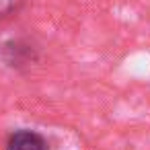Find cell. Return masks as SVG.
I'll list each match as a JSON object with an SVG mask.
<instances>
[{
  "label": "cell",
  "instance_id": "cell-1",
  "mask_svg": "<svg viewBox=\"0 0 150 150\" xmlns=\"http://www.w3.org/2000/svg\"><path fill=\"white\" fill-rule=\"evenodd\" d=\"M41 60V45L29 35L8 37L0 43V62L8 70L29 72Z\"/></svg>",
  "mask_w": 150,
  "mask_h": 150
},
{
  "label": "cell",
  "instance_id": "cell-2",
  "mask_svg": "<svg viewBox=\"0 0 150 150\" xmlns=\"http://www.w3.org/2000/svg\"><path fill=\"white\" fill-rule=\"evenodd\" d=\"M4 150H50V142L43 134L23 127V129H15L13 134H8Z\"/></svg>",
  "mask_w": 150,
  "mask_h": 150
},
{
  "label": "cell",
  "instance_id": "cell-3",
  "mask_svg": "<svg viewBox=\"0 0 150 150\" xmlns=\"http://www.w3.org/2000/svg\"><path fill=\"white\" fill-rule=\"evenodd\" d=\"M25 6V0H0V23L13 19Z\"/></svg>",
  "mask_w": 150,
  "mask_h": 150
}]
</instances>
